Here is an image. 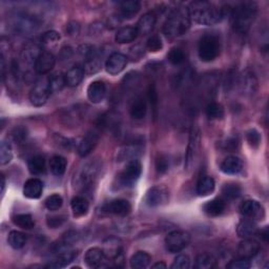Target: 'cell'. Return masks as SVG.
Masks as SVG:
<instances>
[{"label":"cell","instance_id":"6da1fadb","mask_svg":"<svg viewBox=\"0 0 269 269\" xmlns=\"http://www.w3.org/2000/svg\"><path fill=\"white\" fill-rule=\"evenodd\" d=\"M188 11L190 19H194V21L202 26H215L221 23L225 16L224 8H219L208 2L191 3Z\"/></svg>","mask_w":269,"mask_h":269},{"label":"cell","instance_id":"7a4b0ae2","mask_svg":"<svg viewBox=\"0 0 269 269\" xmlns=\"http://www.w3.org/2000/svg\"><path fill=\"white\" fill-rule=\"evenodd\" d=\"M190 27L188 8L180 6L172 10L163 25V33L167 38H176L184 35Z\"/></svg>","mask_w":269,"mask_h":269},{"label":"cell","instance_id":"3957f363","mask_svg":"<svg viewBox=\"0 0 269 269\" xmlns=\"http://www.w3.org/2000/svg\"><path fill=\"white\" fill-rule=\"evenodd\" d=\"M257 16V6L255 3H242L230 12V23L239 33H246L253 25Z\"/></svg>","mask_w":269,"mask_h":269},{"label":"cell","instance_id":"277c9868","mask_svg":"<svg viewBox=\"0 0 269 269\" xmlns=\"http://www.w3.org/2000/svg\"><path fill=\"white\" fill-rule=\"evenodd\" d=\"M101 171V163L98 160H92L86 162L74 178V185L81 191L92 189Z\"/></svg>","mask_w":269,"mask_h":269},{"label":"cell","instance_id":"5b68a950","mask_svg":"<svg viewBox=\"0 0 269 269\" xmlns=\"http://www.w3.org/2000/svg\"><path fill=\"white\" fill-rule=\"evenodd\" d=\"M10 28L19 35H31L39 29V20L34 15L28 13H15L8 19Z\"/></svg>","mask_w":269,"mask_h":269},{"label":"cell","instance_id":"8992f818","mask_svg":"<svg viewBox=\"0 0 269 269\" xmlns=\"http://www.w3.org/2000/svg\"><path fill=\"white\" fill-rule=\"evenodd\" d=\"M221 53V41L217 35H204L198 46V55L201 61L211 62L216 60Z\"/></svg>","mask_w":269,"mask_h":269},{"label":"cell","instance_id":"52a82bcc","mask_svg":"<svg viewBox=\"0 0 269 269\" xmlns=\"http://www.w3.org/2000/svg\"><path fill=\"white\" fill-rule=\"evenodd\" d=\"M200 142H201L200 130L197 125H193L189 131V139H188V145H187L186 157H185V168L187 170H190L195 165V162L199 155Z\"/></svg>","mask_w":269,"mask_h":269},{"label":"cell","instance_id":"ba28073f","mask_svg":"<svg viewBox=\"0 0 269 269\" xmlns=\"http://www.w3.org/2000/svg\"><path fill=\"white\" fill-rule=\"evenodd\" d=\"M142 172V165L138 159L128 161L124 169L118 176L119 183L123 187H132L139 180Z\"/></svg>","mask_w":269,"mask_h":269},{"label":"cell","instance_id":"9c48e42d","mask_svg":"<svg viewBox=\"0 0 269 269\" xmlns=\"http://www.w3.org/2000/svg\"><path fill=\"white\" fill-rule=\"evenodd\" d=\"M190 243V235L184 230H174L165 238L166 251L170 254L182 252Z\"/></svg>","mask_w":269,"mask_h":269},{"label":"cell","instance_id":"30bf717a","mask_svg":"<svg viewBox=\"0 0 269 269\" xmlns=\"http://www.w3.org/2000/svg\"><path fill=\"white\" fill-rule=\"evenodd\" d=\"M52 94L49 85V79L37 81L30 93V101L34 106H42Z\"/></svg>","mask_w":269,"mask_h":269},{"label":"cell","instance_id":"8fae6325","mask_svg":"<svg viewBox=\"0 0 269 269\" xmlns=\"http://www.w3.org/2000/svg\"><path fill=\"white\" fill-rule=\"evenodd\" d=\"M169 200L168 189L163 185L150 187L145 196V202L149 207H159L167 204Z\"/></svg>","mask_w":269,"mask_h":269},{"label":"cell","instance_id":"7c38bea8","mask_svg":"<svg viewBox=\"0 0 269 269\" xmlns=\"http://www.w3.org/2000/svg\"><path fill=\"white\" fill-rule=\"evenodd\" d=\"M240 213L244 218L259 220L264 218L265 210L263 205L256 200H246L240 205Z\"/></svg>","mask_w":269,"mask_h":269},{"label":"cell","instance_id":"4fadbf2b","mask_svg":"<svg viewBox=\"0 0 269 269\" xmlns=\"http://www.w3.org/2000/svg\"><path fill=\"white\" fill-rule=\"evenodd\" d=\"M239 86L244 95H254L258 89V79L254 72L251 70H245L239 78Z\"/></svg>","mask_w":269,"mask_h":269},{"label":"cell","instance_id":"5bb4252c","mask_svg":"<svg viewBox=\"0 0 269 269\" xmlns=\"http://www.w3.org/2000/svg\"><path fill=\"white\" fill-rule=\"evenodd\" d=\"M127 64L126 56L121 53H113L105 63V70L109 75L120 74Z\"/></svg>","mask_w":269,"mask_h":269},{"label":"cell","instance_id":"9a60e30c","mask_svg":"<svg viewBox=\"0 0 269 269\" xmlns=\"http://www.w3.org/2000/svg\"><path fill=\"white\" fill-rule=\"evenodd\" d=\"M105 258L117 261L122 258V244L119 239L108 238L103 241V248Z\"/></svg>","mask_w":269,"mask_h":269},{"label":"cell","instance_id":"2e32d148","mask_svg":"<svg viewBox=\"0 0 269 269\" xmlns=\"http://www.w3.org/2000/svg\"><path fill=\"white\" fill-rule=\"evenodd\" d=\"M55 63V56L51 52H41V54L38 56V58L34 64V69L36 73L44 75L53 70Z\"/></svg>","mask_w":269,"mask_h":269},{"label":"cell","instance_id":"e0dca14e","mask_svg":"<svg viewBox=\"0 0 269 269\" xmlns=\"http://www.w3.org/2000/svg\"><path fill=\"white\" fill-rule=\"evenodd\" d=\"M99 141V133L96 130H89L78 146V153L80 157H86L93 151Z\"/></svg>","mask_w":269,"mask_h":269},{"label":"cell","instance_id":"ac0fdd59","mask_svg":"<svg viewBox=\"0 0 269 269\" xmlns=\"http://www.w3.org/2000/svg\"><path fill=\"white\" fill-rule=\"evenodd\" d=\"M259 253H260V245L256 240L252 238L244 239L238 247L239 258L252 259L256 257Z\"/></svg>","mask_w":269,"mask_h":269},{"label":"cell","instance_id":"d6986e66","mask_svg":"<svg viewBox=\"0 0 269 269\" xmlns=\"http://www.w3.org/2000/svg\"><path fill=\"white\" fill-rule=\"evenodd\" d=\"M142 153V147L137 143L134 144H127L122 146L117 153V161H131L137 159Z\"/></svg>","mask_w":269,"mask_h":269},{"label":"cell","instance_id":"ffe728a7","mask_svg":"<svg viewBox=\"0 0 269 269\" xmlns=\"http://www.w3.org/2000/svg\"><path fill=\"white\" fill-rule=\"evenodd\" d=\"M106 94V86L102 81H94L87 87V98L93 103H100Z\"/></svg>","mask_w":269,"mask_h":269},{"label":"cell","instance_id":"44dd1931","mask_svg":"<svg viewBox=\"0 0 269 269\" xmlns=\"http://www.w3.org/2000/svg\"><path fill=\"white\" fill-rule=\"evenodd\" d=\"M105 210L109 214L120 216V217H125L130 213L131 206L127 200L118 199V200H114L107 203L105 205Z\"/></svg>","mask_w":269,"mask_h":269},{"label":"cell","instance_id":"7402d4cb","mask_svg":"<svg viewBox=\"0 0 269 269\" xmlns=\"http://www.w3.org/2000/svg\"><path fill=\"white\" fill-rule=\"evenodd\" d=\"M43 191V183L39 179H29L24 186V195L29 199H39Z\"/></svg>","mask_w":269,"mask_h":269},{"label":"cell","instance_id":"603a6c76","mask_svg":"<svg viewBox=\"0 0 269 269\" xmlns=\"http://www.w3.org/2000/svg\"><path fill=\"white\" fill-rule=\"evenodd\" d=\"M84 74H85V70L84 66H82L81 64H75L73 65L65 74V82L69 86H78L83 78H84Z\"/></svg>","mask_w":269,"mask_h":269},{"label":"cell","instance_id":"cb8c5ba5","mask_svg":"<svg viewBox=\"0 0 269 269\" xmlns=\"http://www.w3.org/2000/svg\"><path fill=\"white\" fill-rule=\"evenodd\" d=\"M104 260H105L104 253L102 251V248L99 247L89 248L84 255V263L89 268H97L101 266Z\"/></svg>","mask_w":269,"mask_h":269},{"label":"cell","instance_id":"d4e9b609","mask_svg":"<svg viewBox=\"0 0 269 269\" xmlns=\"http://www.w3.org/2000/svg\"><path fill=\"white\" fill-rule=\"evenodd\" d=\"M220 168L226 175H238L243 168V162L237 156H229L223 160Z\"/></svg>","mask_w":269,"mask_h":269},{"label":"cell","instance_id":"484cf974","mask_svg":"<svg viewBox=\"0 0 269 269\" xmlns=\"http://www.w3.org/2000/svg\"><path fill=\"white\" fill-rule=\"evenodd\" d=\"M226 208L225 200L217 198L210 200L203 205V211L209 217H219L221 216Z\"/></svg>","mask_w":269,"mask_h":269},{"label":"cell","instance_id":"4316f807","mask_svg":"<svg viewBox=\"0 0 269 269\" xmlns=\"http://www.w3.org/2000/svg\"><path fill=\"white\" fill-rule=\"evenodd\" d=\"M258 232V227L255 222V220L252 219H243L237 227V234L242 239H248L253 238Z\"/></svg>","mask_w":269,"mask_h":269},{"label":"cell","instance_id":"83f0119b","mask_svg":"<svg viewBox=\"0 0 269 269\" xmlns=\"http://www.w3.org/2000/svg\"><path fill=\"white\" fill-rule=\"evenodd\" d=\"M156 26V16L153 13H146L144 14L137 24V31L139 35H148L152 32L153 28Z\"/></svg>","mask_w":269,"mask_h":269},{"label":"cell","instance_id":"f1b7e54d","mask_svg":"<svg viewBox=\"0 0 269 269\" xmlns=\"http://www.w3.org/2000/svg\"><path fill=\"white\" fill-rule=\"evenodd\" d=\"M147 104L146 100L142 97L134 98L129 107V115L132 119L141 120L146 116Z\"/></svg>","mask_w":269,"mask_h":269},{"label":"cell","instance_id":"f546056e","mask_svg":"<svg viewBox=\"0 0 269 269\" xmlns=\"http://www.w3.org/2000/svg\"><path fill=\"white\" fill-rule=\"evenodd\" d=\"M141 9V4L137 0H127L119 4V16L123 19H129L136 15Z\"/></svg>","mask_w":269,"mask_h":269},{"label":"cell","instance_id":"4dcf8cb0","mask_svg":"<svg viewBox=\"0 0 269 269\" xmlns=\"http://www.w3.org/2000/svg\"><path fill=\"white\" fill-rule=\"evenodd\" d=\"M41 54V51L37 44L29 43L25 47V49L21 52V61L24 64L27 65H34L38 56Z\"/></svg>","mask_w":269,"mask_h":269},{"label":"cell","instance_id":"1f68e13d","mask_svg":"<svg viewBox=\"0 0 269 269\" xmlns=\"http://www.w3.org/2000/svg\"><path fill=\"white\" fill-rule=\"evenodd\" d=\"M138 35V31L134 27H124L117 32L116 36H115V40L121 44L129 43L133 40H136Z\"/></svg>","mask_w":269,"mask_h":269},{"label":"cell","instance_id":"d6a6232c","mask_svg":"<svg viewBox=\"0 0 269 269\" xmlns=\"http://www.w3.org/2000/svg\"><path fill=\"white\" fill-rule=\"evenodd\" d=\"M78 256V253L77 252H64V253H60L57 258L50 263L47 267L48 268H55V269H58V268H64L66 267L69 264H71L76 258Z\"/></svg>","mask_w":269,"mask_h":269},{"label":"cell","instance_id":"836d02e7","mask_svg":"<svg viewBox=\"0 0 269 269\" xmlns=\"http://www.w3.org/2000/svg\"><path fill=\"white\" fill-rule=\"evenodd\" d=\"M71 207L75 217H83L88 213L89 203L84 197L77 196L73 198L71 202Z\"/></svg>","mask_w":269,"mask_h":269},{"label":"cell","instance_id":"e575fe53","mask_svg":"<svg viewBox=\"0 0 269 269\" xmlns=\"http://www.w3.org/2000/svg\"><path fill=\"white\" fill-rule=\"evenodd\" d=\"M215 187L216 183L214 178L210 176H204L199 180L197 184V194L200 197H206L214 193Z\"/></svg>","mask_w":269,"mask_h":269},{"label":"cell","instance_id":"d590c367","mask_svg":"<svg viewBox=\"0 0 269 269\" xmlns=\"http://www.w3.org/2000/svg\"><path fill=\"white\" fill-rule=\"evenodd\" d=\"M28 168L34 176L41 175L46 171V159L41 155H35L28 161Z\"/></svg>","mask_w":269,"mask_h":269},{"label":"cell","instance_id":"8d00e7d4","mask_svg":"<svg viewBox=\"0 0 269 269\" xmlns=\"http://www.w3.org/2000/svg\"><path fill=\"white\" fill-rule=\"evenodd\" d=\"M68 166V161L62 156H54L50 160V169L54 176L60 177L62 176Z\"/></svg>","mask_w":269,"mask_h":269},{"label":"cell","instance_id":"74e56055","mask_svg":"<svg viewBox=\"0 0 269 269\" xmlns=\"http://www.w3.org/2000/svg\"><path fill=\"white\" fill-rule=\"evenodd\" d=\"M151 261V257L145 252H138L130 258V267L133 269L146 268Z\"/></svg>","mask_w":269,"mask_h":269},{"label":"cell","instance_id":"f35d334b","mask_svg":"<svg viewBox=\"0 0 269 269\" xmlns=\"http://www.w3.org/2000/svg\"><path fill=\"white\" fill-rule=\"evenodd\" d=\"M28 241L27 236L24 233L17 232V230H13L9 234L8 237V243L9 245L14 249H21L26 246Z\"/></svg>","mask_w":269,"mask_h":269},{"label":"cell","instance_id":"ab89813d","mask_svg":"<svg viewBox=\"0 0 269 269\" xmlns=\"http://www.w3.org/2000/svg\"><path fill=\"white\" fill-rule=\"evenodd\" d=\"M65 84V75L61 73H55L49 78V85L52 93H58L62 91Z\"/></svg>","mask_w":269,"mask_h":269},{"label":"cell","instance_id":"60d3db41","mask_svg":"<svg viewBox=\"0 0 269 269\" xmlns=\"http://www.w3.org/2000/svg\"><path fill=\"white\" fill-rule=\"evenodd\" d=\"M217 265V260L213 255L201 254L196 259L195 267L197 269H211Z\"/></svg>","mask_w":269,"mask_h":269},{"label":"cell","instance_id":"b9f144b4","mask_svg":"<svg viewBox=\"0 0 269 269\" xmlns=\"http://www.w3.org/2000/svg\"><path fill=\"white\" fill-rule=\"evenodd\" d=\"M242 188L236 183L225 184L222 188V195L226 200H235L241 196Z\"/></svg>","mask_w":269,"mask_h":269},{"label":"cell","instance_id":"7bdbcfd3","mask_svg":"<svg viewBox=\"0 0 269 269\" xmlns=\"http://www.w3.org/2000/svg\"><path fill=\"white\" fill-rule=\"evenodd\" d=\"M28 137H29V130L26 126L23 125L15 126L10 132V138L12 139V141H14L17 144L24 143L28 139Z\"/></svg>","mask_w":269,"mask_h":269},{"label":"cell","instance_id":"ee69618b","mask_svg":"<svg viewBox=\"0 0 269 269\" xmlns=\"http://www.w3.org/2000/svg\"><path fill=\"white\" fill-rule=\"evenodd\" d=\"M13 159V149L10 142L4 140L0 144V164H9Z\"/></svg>","mask_w":269,"mask_h":269},{"label":"cell","instance_id":"f6af8a7d","mask_svg":"<svg viewBox=\"0 0 269 269\" xmlns=\"http://www.w3.org/2000/svg\"><path fill=\"white\" fill-rule=\"evenodd\" d=\"M13 222L18 227L23 229H31L35 226V220L32 215L29 214H20L13 218Z\"/></svg>","mask_w":269,"mask_h":269},{"label":"cell","instance_id":"bcb514c9","mask_svg":"<svg viewBox=\"0 0 269 269\" xmlns=\"http://www.w3.org/2000/svg\"><path fill=\"white\" fill-rule=\"evenodd\" d=\"M206 116L210 120H219L224 117V108L219 103H209L206 106Z\"/></svg>","mask_w":269,"mask_h":269},{"label":"cell","instance_id":"7dc6e473","mask_svg":"<svg viewBox=\"0 0 269 269\" xmlns=\"http://www.w3.org/2000/svg\"><path fill=\"white\" fill-rule=\"evenodd\" d=\"M167 60L172 65H180L185 61V54L182 49L174 48L167 54Z\"/></svg>","mask_w":269,"mask_h":269},{"label":"cell","instance_id":"c3c4849f","mask_svg":"<svg viewBox=\"0 0 269 269\" xmlns=\"http://www.w3.org/2000/svg\"><path fill=\"white\" fill-rule=\"evenodd\" d=\"M63 204V199L60 195H51L47 198L46 200V207L51 210V211H55V210H58L59 208H61Z\"/></svg>","mask_w":269,"mask_h":269},{"label":"cell","instance_id":"681fc988","mask_svg":"<svg viewBox=\"0 0 269 269\" xmlns=\"http://www.w3.org/2000/svg\"><path fill=\"white\" fill-rule=\"evenodd\" d=\"M59 40H60V34L56 31H48L41 37V42L46 47L54 46Z\"/></svg>","mask_w":269,"mask_h":269},{"label":"cell","instance_id":"f907efd6","mask_svg":"<svg viewBox=\"0 0 269 269\" xmlns=\"http://www.w3.org/2000/svg\"><path fill=\"white\" fill-rule=\"evenodd\" d=\"M246 140L248 142V144L251 145L253 148H258L261 144V134L260 132L253 128V129H249L247 132H246Z\"/></svg>","mask_w":269,"mask_h":269},{"label":"cell","instance_id":"816d5d0a","mask_svg":"<svg viewBox=\"0 0 269 269\" xmlns=\"http://www.w3.org/2000/svg\"><path fill=\"white\" fill-rule=\"evenodd\" d=\"M146 48L149 52H152V53H156V52H159L162 50L163 48V43H162V40L161 38L157 35H153L151 36L150 38H148L147 40V43H146Z\"/></svg>","mask_w":269,"mask_h":269},{"label":"cell","instance_id":"f5cc1de1","mask_svg":"<svg viewBox=\"0 0 269 269\" xmlns=\"http://www.w3.org/2000/svg\"><path fill=\"white\" fill-rule=\"evenodd\" d=\"M252 263H251V259H244V258H239L237 260H233L230 261L227 264V268L228 269H248L251 268Z\"/></svg>","mask_w":269,"mask_h":269},{"label":"cell","instance_id":"db71d44e","mask_svg":"<svg viewBox=\"0 0 269 269\" xmlns=\"http://www.w3.org/2000/svg\"><path fill=\"white\" fill-rule=\"evenodd\" d=\"M170 267L172 269H188L190 267V259L187 255H179Z\"/></svg>","mask_w":269,"mask_h":269},{"label":"cell","instance_id":"11a10c76","mask_svg":"<svg viewBox=\"0 0 269 269\" xmlns=\"http://www.w3.org/2000/svg\"><path fill=\"white\" fill-rule=\"evenodd\" d=\"M54 142L57 144V146L58 147L63 148V149H68V150H71L74 146V140L62 137V136H60V134H55Z\"/></svg>","mask_w":269,"mask_h":269},{"label":"cell","instance_id":"9f6ffc18","mask_svg":"<svg viewBox=\"0 0 269 269\" xmlns=\"http://www.w3.org/2000/svg\"><path fill=\"white\" fill-rule=\"evenodd\" d=\"M169 168V159L162 155L159 158H157L156 160V170L158 171V174L163 175L165 172L168 170Z\"/></svg>","mask_w":269,"mask_h":269},{"label":"cell","instance_id":"6f0895ef","mask_svg":"<svg viewBox=\"0 0 269 269\" xmlns=\"http://www.w3.org/2000/svg\"><path fill=\"white\" fill-rule=\"evenodd\" d=\"M65 220H66L65 216H53L48 218L47 224L50 228H58L64 224Z\"/></svg>","mask_w":269,"mask_h":269},{"label":"cell","instance_id":"680465c9","mask_svg":"<svg viewBox=\"0 0 269 269\" xmlns=\"http://www.w3.org/2000/svg\"><path fill=\"white\" fill-rule=\"evenodd\" d=\"M148 100L151 104V106H153V108H157V105H158V94H157V91H156V87L155 85H150L149 88H148Z\"/></svg>","mask_w":269,"mask_h":269},{"label":"cell","instance_id":"91938a15","mask_svg":"<svg viewBox=\"0 0 269 269\" xmlns=\"http://www.w3.org/2000/svg\"><path fill=\"white\" fill-rule=\"evenodd\" d=\"M222 144H223V148L226 150H235L238 148V145H239L238 137H235V136L229 137Z\"/></svg>","mask_w":269,"mask_h":269},{"label":"cell","instance_id":"94428289","mask_svg":"<svg viewBox=\"0 0 269 269\" xmlns=\"http://www.w3.org/2000/svg\"><path fill=\"white\" fill-rule=\"evenodd\" d=\"M66 33L70 36H77L80 33V25L76 21H72L66 27Z\"/></svg>","mask_w":269,"mask_h":269},{"label":"cell","instance_id":"6125c7cd","mask_svg":"<svg viewBox=\"0 0 269 269\" xmlns=\"http://www.w3.org/2000/svg\"><path fill=\"white\" fill-rule=\"evenodd\" d=\"M268 236H269V234H268V229H267V228L261 230L260 238H261L264 242H267V241H268Z\"/></svg>","mask_w":269,"mask_h":269},{"label":"cell","instance_id":"be15d7a7","mask_svg":"<svg viewBox=\"0 0 269 269\" xmlns=\"http://www.w3.org/2000/svg\"><path fill=\"white\" fill-rule=\"evenodd\" d=\"M153 269H165L167 266H166V264L165 263H163V262H159V263H156V264H153L152 266H151Z\"/></svg>","mask_w":269,"mask_h":269},{"label":"cell","instance_id":"e7e4bbea","mask_svg":"<svg viewBox=\"0 0 269 269\" xmlns=\"http://www.w3.org/2000/svg\"><path fill=\"white\" fill-rule=\"evenodd\" d=\"M5 189H6V177L4 174H2V195L3 196L5 194Z\"/></svg>","mask_w":269,"mask_h":269}]
</instances>
